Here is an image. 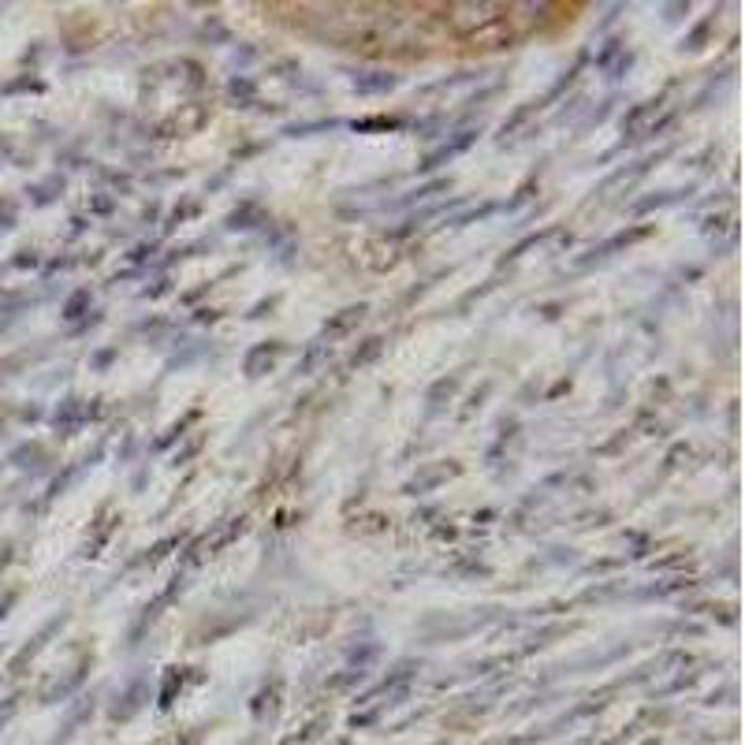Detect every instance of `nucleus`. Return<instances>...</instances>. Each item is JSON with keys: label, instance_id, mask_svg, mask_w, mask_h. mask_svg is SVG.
Here are the masks:
<instances>
[{"label": "nucleus", "instance_id": "7ed1b4c3", "mask_svg": "<svg viewBox=\"0 0 745 745\" xmlns=\"http://www.w3.org/2000/svg\"><path fill=\"white\" fill-rule=\"evenodd\" d=\"M329 355H332V351H329V343H325V339H317V343H310V346H306L302 365H298V369H302V372H313V369H317L320 362H325Z\"/></svg>", "mask_w": 745, "mask_h": 745}, {"label": "nucleus", "instance_id": "f03ea898", "mask_svg": "<svg viewBox=\"0 0 745 745\" xmlns=\"http://www.w3.org/2000/svg\"><path fill=\"white\" fill-rule=\"evenodd\" d=\"M365 317V306H346V310H339L329 325H325V339H336V336H343V332H351L358 320Z\"/></svg>", "mask_w": 745, "mask_h": 745}, {"label": "nucleus", "instance_id": "20e7f679", "mask_svg": "<svg viewBox=\"0 0 745 745\" xmlns=\"http://www.w3.org/2000/svg\"><path fill=\"white\" fill-rule=\"evenodd\" d=\"M391 86H395L391 74H377V79H358L355 83L358 93H381V90H391Z\"/></svg>", "mask_w": 745, "mask_h": 745}, {"label": "nucleus", "instance_id": "39448f33", "mask_svg": "<svg viewBox=\"0 0 745 745\" xmlns=\"http://www.w3.org/2000/svg\"><path fill=\"white\" fill-rule=\"evenodd\" d=\"M381 351H384V339H381V336H372V339H365V346H362V351L355 355V365H365V362H372V358H377Z\"/></svg>", "mask_w": 745, "mask_h": 745}, {"label": "nucleus", "instance_id": "f257e3e1", "mask_svg": "<svg viewBox=\"0 0 745 745\" xmlns=\"http://www.w3.org/2000/svg\"><path fill=\"white\" fill-rule=\"evenodd\" d=\"M284 355V343H261V346H254L250 355H246V377H261L265 369H272V362H276Z\"/></svg>", "mask_w": 745, "mask_h": 745}]
</instances>
